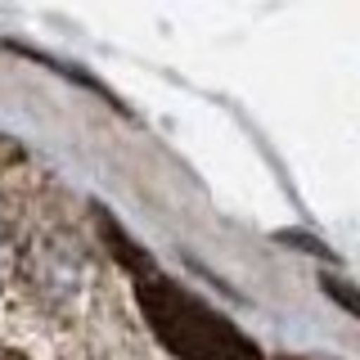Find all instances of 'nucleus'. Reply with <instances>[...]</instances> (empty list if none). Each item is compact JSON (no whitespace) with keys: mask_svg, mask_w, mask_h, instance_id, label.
Masks as SVG:
<instances>
[{"mask_svg":"<svg viewBox=\"0 0 360 360\" xmlns=\"http://www.w3.org/2000/svg\"><path fill=\"white\" fill-rule=\"evenodd\" d=\"M0 360H14V356H0Z\"/></svg>","mask_w":360,"mask_h":360,"instance_id":"4","label":"nucleus"},{"mask_svg":"<svg viewBox=\"0 0 360 360\" xmlns=\"http://www.w3.org/2000/svg\"><path fill=\"white\" fill-rule=\"evenodd\" d=\"M140 307L153 333L162 338V347L176 352L180 360H262V352L225 315H217L198 297H189L185 288L167 284L158 275L140 279Z\"/></svg>","mask_w":360,"mask_h":360,"instance_id":"1","label":"nucleus"},{"mask_svg":"<svg viewBox=\"0 0 360 360\" xmlns=\"http://www.w3.org/2000/svg\"><path fill=\"white\" fill-rule=\"evenodd\" d=\"M5 262H9V243H5V225H0V275H5Z\"/></svg>","mask_w":360,"mask_h":360,"instance_id":"3","label":"nucleus"},{"mask_svg":"<svg viewBox=\"0 0 360 360\" xmlns=\"http://www.w3.org/2000/svg\"><path fill=\"white\" fill-rule=\"evenodd\" d=\"M320 288L329 292V297H333V302H338V307H342V311H352L356 320H360V288L342 284V279H333V275H324V279H320Z\"/></svg>","mask_w":360,"mask_h":360,"instance_id":"2","label":"nucleus"}]
</instances>
